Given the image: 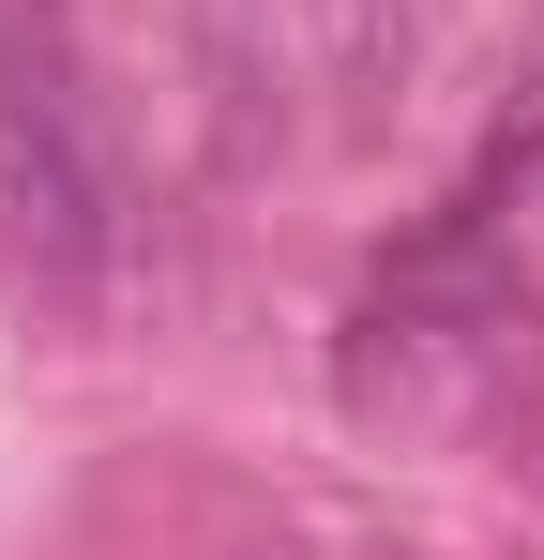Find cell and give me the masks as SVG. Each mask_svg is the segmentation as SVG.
<instances>
[{"label":"cell","instance_id":"cell-1","mask_svg":"<svg viewBox=\"0 0 544 560\" xmlns=\"http://www.w3.org/2000/svg\"><path fill=\"white\" fill-rule=\"evenodd\" d=\"M0 228L61 303H91L121 273V152H106V106H91L61 0H0Z\"/></svg>","mask_w":544,"mask_h":560}]
</instances>
